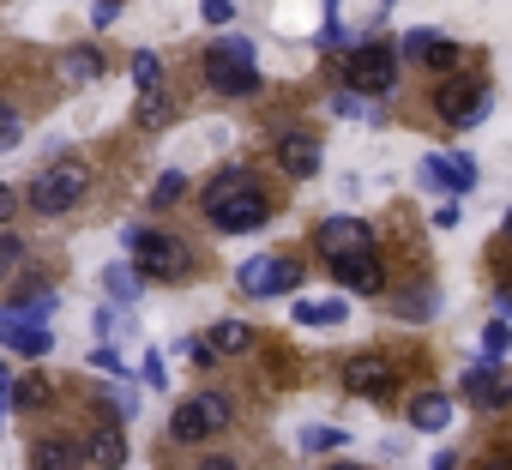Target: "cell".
I'll list each match as a JSON object with an SVG mask.
<instances>
[{
	"label": "cell",
	"instance_id": "6da1fadb",
	"mask_svg": "<svg viewBox=\"0 0 512 470\" xmlns=\"http://www.w3.org/2000/svg\"><path fill=\"white\" fill-rule=\"evenodd\" d=\"M205 217L229 235H247V229H266L272 217V199L260 193V181H253L247 169H223L211 187H205Z\"/></svg>",
	"mask_w": 512,
	"mask_h": 470
},
{
	"label": "cell",
	"instance_id": "7a4b0ae2",
	"mask_svg": "<svg viewBox=\"0 0 512 470\" xmlns=\"http://www.w3.org/2000/svg\"><path fill=\"white\" fill-rule=\"evenodd\" d=\"M434 109H440V121L446 127H482L488 121V109H494V91H488V79H476V73H452L440 91H434Z\"/></svg>",
	"mask_w": 512,
	"mask_h": 470
},
{
	"label": "cell",
	"instance_id": "3957f363",
	"mask_svg": "<svg viewBox=\"0 0 512 470\" xmlns=\"http://www.w3.org/2000/svg\"><path fill=\"white\" fill-rule=\"evenodd\" d=\"M205 79H211V91H223V97H253V91H260L253 49H247L241 37H223L217 49H205Z\"/></svg>",
	"mask_w": 512,
	"mask_h": 470
},
{
	"label": "cell",
	"instance_id": "277c9868",
	"mask_svg": "<svg viewBox=\"0 0 512 470\" xmlns=\"http://www.w3.org/2000/svg\"><path fill=\"white\" fill-rule=\"evenodd\" d=\"M127 248H133V272L163 278V284L187 278V248L175 242V235H163V229H127Z\"/></svg>",
	"mask_w": 512,
	"mask_h": 470
},
{
	"label": "cell",
	"instance_id": "5b68a950",
	"mask_svg": "<svg viewBox=\"0 0 512 470\" xmlns=\"http://www.w3.org/2000/svg\"><path fill=\"white\" fill-rule=\"evenodd\" d=\"M344 85L362 91V97H386V91L398 85V55H392L386 43H362V49H350V61H344Z\"/></svg>",
	"mask_w": 512,
	"mask_h": 470
},
{
	"label": "cell",
	"instance_id": "8992f818",
	"mask_svg": "<svg viewBox=\"0 0 512 470\" xmlns=\"http://www.w3.org/2000/svg\"><path fill=\"white\" fill-rule=\"evenodd\" d=\"M223 428H229V398L223 392H193L169 416V434L175 440H205V434H223Z\"/></svg>",
	"mask_w": 512,
	"mask_h": 470
},
{
	"label": "cell",
	"instance_id": "52a82bcc",
	"mask_svg": "<svg viewBox=\"0 0 512 470\" xmlns=\"http://www.w3.org/2000/svg\"><path fill=\"white\" fill-rule=\"evenodd\" d=\"M49 308H55V296H43L31 314H25L19 302H7V308H0V344H7V350H19V356H49V332L37 326Z\"/></svg>",
	"mask_w": 512,
	"mask_h": 470
},
{
	"label": "cell",
	"instance_id": "ba28073f",
	"mask_svg": "<svg viewBox=\"0 0 512 470\" xmlns=\"http://www.w3.org/2000/svg\"><path fill=\"white\" fill-rule=\"evenodd\" d=\"M235 284H241V296H290L302 284V266L284 260V254H260L235 272Z\"/></svg>",
	"mask_w": 512,
	"mask_h": 470
},
{
	"label": "cell",
	"instance_id": "9c48e42d",
	"mask_svg": "<svg viewBox=\"0 0 512 470\" xmlns=\"http://www.w3.org/2000/svg\"><path fill=\"white\" fill-rule=\"evenodd\" d=\"M85 193V163H49L43 175H31V211H67Z\"/></svg>",
	"mask_w": 512,
	"mask_h": 470
},
{
	"label": "cell",
	"instance_id": "30bf717a",
	"mask_svg": "<svg viewBox=\"0 0 512 470\" xmlns=\"http://www.w3.org/2000/svg\"><path fill=\"white\" fill-rule=\"evenodd\" d=\"M314 242H320L326 260H344V254H368V248H374V229H368L362 217H326Z\"/></svg>",
	"mask_w": 512,
	"mask_h": 470
},
{
	"label": "cell",
	"instance_id": "8fae6325",
	"mask_svg": "<svg viewBox=\"0 0 512 470\" xmlns=\"http://www.w3.org/2000/svg\"><path fill=\"white\" fill-rule=\"evenodd\" d=\"M344 386H350L356 398H392L398 368H392L386 356H356V362H344Z\"/></svg>",
	"mask_w": 512,
	"mask_h": 470
},
{
	"label": "cell",
	"instance_id": "7c38bea8",
	"mask_svg": "<svg viewBox=\"0 0 512 470\" xmlns=\"http://www.w3.org/2000/svg\"><path fill=\"white\" fill-rule=\"evenodd\" d=\"M380 272H386V266H380L374 248H368V254H344V260H332V278H338L344 290H356V296H380V290H386Z\"/></svg>",
	"mask_w": 512,
	"mask_h": 470
},
{
	"label": "cell",
	"instance_id": "4fadbf2b",
	"mask_svg": "<svg viewBox=\"0 0 512 470\" xmlns=\"http://www.w3.org/2000/svg\"><path fill=\"white\" fill-rule=\"evenodd\" d=\"M79 452H85V464H91V470H121V464H127V434H121L115 422H103V428H91V434H85V446H79Z\"/></svg>",
	"mask_w": 512,
	"mask_h": 470
},
{
	"label": "cell",
	"instance_id": "5bb4252c",
	"mask_svg": "<svg viewBox=\"0 0 512 470\" xmlns=\"http://www.w3.org/2000/svg\"><path fill=\"white\" fill-rule=\"evenodd\" d=\"M278 163H284V175H296V181L320 175V139H314V133H284V139H278Z\"/></svg>",
	"mask_w": 512,
	"mask_h": 470
},
{
	"label": "cell",
	"instance_id": "9a60e30c",
	"mask_svg": "<svg viewBox=\"0 0 512 470\" xmlns=\"http://www.w3.org/2000/svg\"><path fill=\"white\" fill-rule=\"evenodd\" d=\"M446 422H452V398H446V392H416V398H410V428L440 434Z\"/></svg>",
	"mask_w": 512,
	"mask_h": 470
},
{
	"label": "cell",
	"instance_id": "2e32d148",
	"mask_svg": "<svg viewBox=\"0 0 512 470\" xmlns=\"http://www.w3.org/2000/svg\"><path fill=\"white\" fill-rule=\"evenodd\" d=\"M85 452L73 446V440H61V434H49V440H37L31 446V470H73Z\"/></svg>",
	"mask_w": 512,
	"mask_h": 470
},
{
	"label": "cell",
	"instance_id": "e0dca14e",
	"mask_svg": "<svg viewBox=\"0 0 512 470\" xmlns=\"http://www.w3.org/2000/svg\"><path fill=\"white\" fill-rule=\"evenodd\" d=\"M247 344H253L247 320H217V326H211V350H217V356H241Z\"/></svg>",
	"mask_w": 512,
	"mask_h": 470
},
{
	"label": "cell",
	"instance_id": "ac0fdd59",
	"mask_svg": "<svg viewBox=\"0 0 512 470\" xmlns=\"http://www.w3.org/2000/svg\"><path fill=\"white\" fill-rule=\"evenodd\" d=\"M422 187L458 193V163H452V157H422Z\"/></svg>",
	"mask_w": 512,
	"mask_h": 470
},
{
	"label": "cell",
	"instance_id": "d6986e66",
	"mask_svg": "<svg viewBox=\"0 0 512 470\" xmlns=\"http://www.w3.org/2000/svg\"><path fill=\"white\" fill-rule=\"evenodd\" d=\"M296 320L302 326H338L344 320V302H296Z\"/></svg>",
	"mask_w": 512,
	"mask_h": 470
},
{
	"label": "cell",
	"instance_id": "ffe728a7",
	"mask_svg": "<svg viewBox=\"0 0 512 470\" xmlns=\"http://www.w3.org/2000/svg\"><path fill=\"white\" fill-rule=\"evenodd\" d=\"M61 67H67V79H79V85L103 73V61H97V49H67V61H61Z\"/></svg>",
	"mask_w": 512,
	"mask_h": 470
},
{
	"label": "cell",
	"instance_id": "44dd1931",
	"mask_svg": "<svg viewBox=\"0 0 512 470\" xmlns=\"http://www.w3.org/2000/svg\"><path fill=\"white\" fill-rule=\"evenodd\" d=\"M133 85H139V91H157V85H163V61H157L151 49L133 55Z\"/></svg>",
	"mask_w": 512,
	"mask_h": 470
},
{
	"label": "cell",
	"instance_id": "7402d4cb",
	"mask_svg": "<svg viewBox=\"0 0 512 470\" xmlns=\"http://www.w3.org/2000/svg\"><path fill=\"white\" fill-rule=\"evenodd\" d=\"M103 284H109V296H115V302H133V296H139V278H133L127 266H109V272H103Z\"/></svg>",
	"mask_w": 512,
	"mask_h": 470
},
{
	"label": "cell",
	"instance_id": "603a6c76",
	"mask_svg": "<svg viewBox=\"0 0 512 470\" xmlns=\"http://www.w3.org/2000/svg\"><path fill=\"white\" fill-rule=\"evenodd\" d=\"M25 139V121H19V109L13 103H0V151H13Z\"/></svg>",
	"mask_w": 512,
	"mask_h": 470
},
{
	"label": "cell",
	"instance_id": "cb8c5ba5",
	"mask_svg": "<svg viewBox=\"0 0 512 470\" xmlns=\"http://www.w3.org/2000/svg\"><path fill=\"white\" fill-rule=\"evenodd\" d=\"M494 380H500V362L488 356L482 368H470V398H494Z\"/></svg>",
	"mask_w": 512,
	"mask_h": 470
},
{
	"label": "cell",
	"instance_id": "d4e9b609",
	"mask_svg": "<svg viewBox=\"0 0 512 470\" xmlns=\"http://www.w3.org/2000/svg\"><path fill=\"white\" fill-rule=\"evenodd\" d=\"M25 266V242H19V235H0V278H13Z\"/></svg>",
	"mask_w": 512,
	"mask_h": 470
},
{
	"label": "cell",
	"instance_id": "484cf974",
	"mask_svg": "<svg viewBox=\"0 0 512 470\" xmlns=\"http://www.w3.org/2000/svg\"><path fill=\"white\" fill-rule=\"evenodd\" d=\"M181 193H187V175H181V169H169V175L157 181V193H151V205H169V199H181Z\"/></svg>",
	"mask_w": 512,
	"mask_h": 470
},
{
	"label": "cell",
	"instance_id": "4316f807",
	"mask_svg": "<svg viewBox=\"0 0 512 470\" xmlns=\"http://www.w3.org/2000/svg\"><path fill=\"white\" fill-rule=\"evenodd\" d=\"M506 344H512V326H506V320H488V326H482V350H488V356H500Z\"/></svg>",
	"mask_w": 512,
	"mask_h": 470
},
{
	"label": "cell",
	"instance_id": "83f0119b",
	"mask_svg": "<svg viewBox=\"0 0 512 470\" xmlns=\"http://www.w3.org/2000/svg\"><path fill=\"white\" fill-rule=\"evenodd\" d=\"M422 61H428V67H434V73H452V67H458V49H452V43H446V37H440V43H434V49H428V55H422Z\"/></svg>",
	"mask_w": 512,
	"mask_h": 470
},
{
	"label": "cell",
	"instance_id": "f1b7e54d",
	"mask_svg": "<svg viewBox=\"0 0 512 470\" xmlns=\"http://www.w3.org/2000/svg\"><path fill=\"white\" fill-rule=\"evenodd\" d=\"M302 446H308V452H332V446H344V434H338V428H308Z\"/></svg>",
	"mask_w": 512,
	"mask_h": 470
},
{
	"label": "cell",
	"instance_id": "f546056e",
	"mask_svg": "<svg viewBox=\"0 0 512 470\" xmlns=\"http://www.w3.org/2000/svg\"><path fill=\"white\" fill-rule=\"evenodd\" d=\"M139 121H145V127H163V121H169V109H163V97H157V91H145V103H139Z\"/></svg>",
	"mask_w": 512,
	"mask_h": 470
},
{
	"label": "cell",
	"instance_id": "4dcf8cb0",
	"mask_svg": "<svg viewBox=\"0 0 512 470\" xmlns=\"http://www.w3.org/2000/svg\"><path fill=\"white\" fill-rule=\"evenodd\" d=\"M13 398H19V404H49V386L31 374V380H19V386H13Z\"/></svg>",
	"mask_w": 512,
	"mask_h": 470
},
{
	"label": "cell",
	"instance_id": "1f68e13d",
	"mask_svg": "<svg viewBox=\"0 0 512 470\" xmlns=\"http://www.w3.org/2000/svg\"><path fill=\"white\" fill-rule=\"evenodd\" d=\"M229 19H235L229 0H205V25H229Z\"/></svg>",
	"mask_w": 512,
	"mask_h": 470
},
{
	"label": "cell",
	"instance_id": "d6a6232c",
	"mask_svg": "<svg viewBox=\"0 0 512 470\" xmlns=\"http://www.w3.org/2000/svg\"><path fill=\"white\" fill-rule=\"evenodd\" d=\"M91 368H103V374H127V368H121V356H115V350H97V356H91Z\"/></svg>",
	"mask_w": 512,
	"mask_h": 470
},
{
	"label": "cell",
	"instance_id": "836d02e7",
	"mask_svg": "<svg viewBox=\"0 0 512 470\" xmlns=\"http://www.w3.org/2000/svg\"><path fill=\"white\" fill-rule=\"evenodd\" d=\"M145 380H151V386H163V380H169V374H163V356H157V350L145 356Z\"/></svg>",
	"mask_w": 512,
	"mask_h": 470
},
{
	"label": "cell",
	"instance_id": "e575fe53",
	"mask_svg": "<svg viewBox=\"0 0 512 470\" xmlns=\"http://www.w3.org/2000/svg\"><path fill=\"white\" fill-rule=\"evenodd\" d=\"M199 470H241L235 458H223V452H211V458H199Z\"/></svg>",
	"mask_w": 512,
	"mask_h": 470
},
{
	"label": "cell",
	"instance_id": "d590c367",
	"mask_svg": "<svg viewBox=\"0 0 512 470\" xmlns=\"http://www.w3.org/2000/svg\"><path fill=\"white\" fill-rule=\"evenodd\" d=\"M13 211H19V193H13V187H0V223H7Z\"/></svg>",
	"mask_w": 512,
	"mask_h": 470
},
{
	"label": "cell",
	"instance_id": "8d00e7d4",
	"mask_svg": "<svg viewBox=\"0 0 512 470\" xmlns=\"http://www.w3.org/2000/svg\"><path fill=\"white\" fill-rule=\"evenodd\" d=\"M452 464H458V458H446V452H440V458H434V464H428V470H452Z\"/></svg>",
	"mask_w": 512,
	"mask_h": 470
},
{
	"label": "cell",
	"instance_id": "74e56055",
	"mask_svg": "<svg viewBox=\"0 0 512 470\" xmlns=\"http://www.w3.org/2000/svg\"><path fill=\"white\" fill-rule=\"evenodd\" d=\"M482 470H512V458H494V464H482Z\"/></svg>",
	"mask_w": 512,
	"mask_h": 470
},
{
	"label": "cell",
	"instance_id": "f35d334b",
	"mask_svg": "<svg viewBox=\"0 0 512 470\" xmlns=\"http://www.w3.org/2000/svg\"><path fill=\"white\" fill-rule=\"evenodd\" d=\"M326 470H362V464H326Z\"/></svg>",
	"mask_w": 512,
	"mask_h": 470
},
{
	"label": "cell",
	"instance_id": "ab89813d",
	"mask_svg": "<svg viewBox=\"0 0 512 470\" xmlns=\"http://www.w3.org/2000/svg\"><path fill=\"white\" fill-rule=\"evenodd\" d=\"M506 242H512V211H506Z\"/></svg>",
	"mask_w": 512,
	"mask_h": 470
},
{
	"label": "cell",
	"instance_id": "60d3db41",
	"mask_svg": "<svg viewBox=\"0 0 512 470\" xmlns=\"http://www.w3.org/2000/svg\"><path fill=\"white\" fill-rule=\"evenodd\" d=\"M0 416H7V392H0Z\"/></svg>",
	"mask_w": 512,
	"mask_h": 470
},
{
	"label": "cell",
	"instance_id": "b9f144b4",
	"mask_svg": "<svg viewBox=\"0 0 512 470\" xmlns=\"http://www.w3.org/2000/svg\"><path fill=\"white\" fill-rule=\"evenodd\" d=\"M0 392H7V368H0Z\"/></svg>",
	"mask_w": 512,
	"mask_h": 470
}]
</instances>
